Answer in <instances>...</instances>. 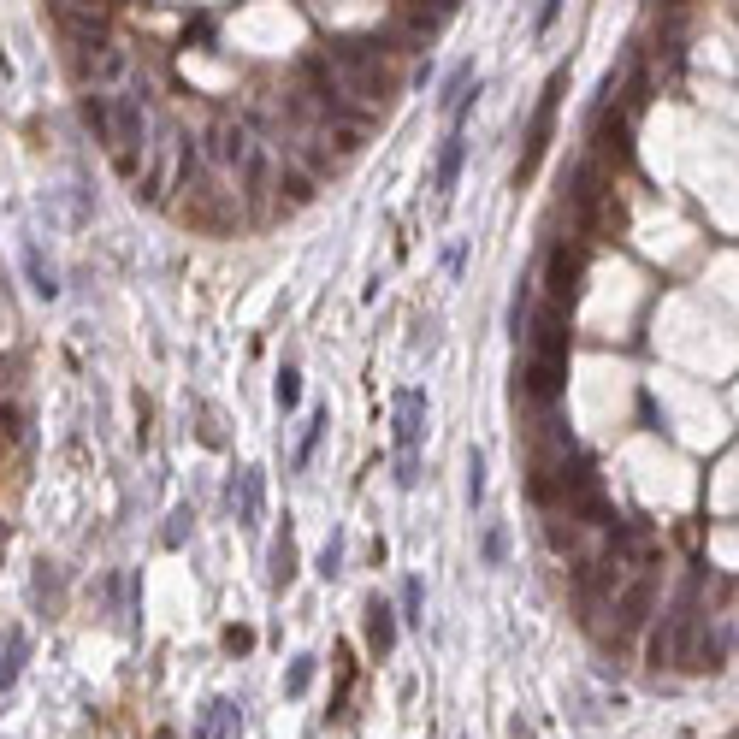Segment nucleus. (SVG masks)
<instances>
[{
    "instance_id": "f257e3e1",
    "label": "nucleus",
    "mask_w": 739,
    "mask_h": 739,
    "mask_svg": "<svg viewBox=\"0 0 739 739\" xmlns=\"http://www.w3.org/2000/svg\"><path fill=\"white\" fill-rule=\"evenodd\" d=\"M568 349H574L568 308L544 302L533 320H527V361H521V391L533 403H556L562 397V385H568Z\"/></svg>"
},
{
    "instance_id": "f03ea898",
    "label": "nucleus",
    "mask_w": 739,
    "mask_h": 739,
    "mask_svg": "<svg viewBox=\"0 0 739 739\" xmlns=\"http://www.w3.org/2000/svg\"><path fill=\"white\" fill-rule=\"evenodd\" d=\"M698 580L674 598V609L663 615V627L651 633V669H669V663H686V651H692V639H698Z\"/></svg>"
},
{
    "instance_id": "7ed1b4c3",
    "label": "nucleus",
    "mask_w": 739,
    "mask_h": 739,
    "mask_svg": "<svg viewBox=\"0 0 739 739\" xmlns=\"http://www.w3.org/2000/svg\"><path fill=\"white\" fill-rule=\"evenodd\" d=\"M562 89H568V66L550 71L544 95L533 107V125H527V148H521V166H515V184H533L538 166H544V148H550V131H556V107H562Z\"/></svg>"
},
{
    "instance_id": "20e7f679",
    "label": "nucleus",
    "mask_w": 739,
    "mask_h": 739,
    "mask_svg": "<svg viewBox=\"0 0 739 739\" xmlns=\"http://www.w3.org/2000/svg\"><path fill=\"white\" fill-rule=\"evenodd\" d=\"M580 278H586V249H580V243H568V237H556V243L544 249L538 284L550 290V302H556V308H568V302L580 296Z\"/></svg>"
},
{
    "instance_id": "39448f33",
    "label": "nucleus",
    "mask_w": 739,
    "mask_h": 739,
    "mask_svg": "<svg viewBox=\"0 0 739 739\" xmlns=\"http://www.w3.org/2000/svg\"><path fill=\"white\" fill-rule=\"evenodd\" d=\"M609 609H615V639L645 633V621H651V609H657V574L639 568L633 580H621V592L609 598Z\"/></svg>"
},
{
    "instance_id": "423d86ee",
    "label": "nucleus",
    "mask_w": 739,
    "mask_h": 739,
    "mask_svg": "<svg viewBox=\"0 0 739 739\" xmlns=\"http://www.w3.org/2000/svg\"><path fill=\"white\" fill-rule=\"evenodd\" d=\"M202 154H207L213 172H243V160L255 154V131H249L243 119H219L213 136L202 142Z\"/></svg>"
},
{
    "instance_id": "0eeeda50",
    "label": "nucleus",
    "mask_w": 739,
    "mask_h": 739,
    "mask_svg": "<svg viewBox=\"0 0 739 739\" xmlns=\"http://www.w3.org/2000/svg\"><path fill=\"white\" fill-rule=\"evenodd\" d=\"M391 426H397V456H414L420 438H426V391L403 385V391L391 397Z\"/></svg>"
},
{
    "instance_id": "6e6552de",
    "label": "nucleus",
    "mask_w": 739,
    "mask_h": 739,
    "mask_svg": "<svg viewBox=\"0 0 739 739\" xmlns=\"http://www.w3.org/2000/svg\"><path fill=\"white\" fill-rule=\"evenodd\" d=\"M462 166H468V136H462V125H456V131L438 142V154H432V196H438V202H450V196H456Z\"/></svg>"
},
{
    "instance_id": "1a4fd4ad",
    "label": "nucleus",
    "mask_w": 739,
    "mask_h": 739,
    "mask_svg": "<svg viewBox=\"0 0 739 739\" xmlns=\"http://www.w3.org/2000/svg\"><path fill=\"white\" fill-rule=\"evenodd\" d=\"M225 497H231L237 527H261V515H267V485H261V468H237Z\"/></svg>"
},
{
    "instance_id": "9d476101",
    "label": "nucleus",
    "mask_w": 739,
    "mask_h": 739,
    "mask_svg": "<svg viewBox=\"0 0 739 739\" xmlns=\"http://www.w3.org/2000/svg\"><path fill=\"white\" fill-rule=\"evenodd\" d=\"M473 95H479V71H473V60H462V66H450V77L438 83V113H450V119L462 125Z\"/></svg>"
},
{
    "instance_id": "9b49d317",
    "label": "nucleus",
    "mask_w": 739,
    "mask_h": 739,
    "mask_svg": "<svg viewBox=\"0 0 739 739\" xmlns=\"http://www.w3.org/2000/svg\"><path fill=\"white\" fill-rule=\"evenodd\" d=\"M237 728H243V710H237L231 698H207L202 716H196V734H190V739H231Z\"/></svg>"
},
{
    "instance_id": "f8f14e48",
    "label": "nucleus",
    "mask_w": 739,
    "mask_h": 739,
    "mask_svg": "<svg viewBox=\"0 0 739 739\" xmlns=\"http://www.w3.org/2000/svg\"><path fill=\"white\" fill-rule=\"evenodd\" d=\"M367 651L373 657H391L397 651V609L385 598H367Z\"/></svg>"
},
{
    "instance_id": "ddd939ff",
    "label": "nucleus",
    "mask_w": 739,
    "mask_h": 739,
    "mask_svg": "<svg viewBox=\"0 0 739 739\" xmlns=\"http://www.w3.org/2000/svg\"><path fill=\"white\" fill-rule=\"evenodd\" d=\"M314 184H320V178H314V172H302V166L284 154L278 184H272V190H278V207H284V213H290V207H308V202H314Z\"/></svg>"
},
{
    "instance_id": "4468645a",
    "label": "nucleus",
    "mask_w": 739,
    "mask_h": 739,
    "mask_svg": "<svg viewBox=\"0 0 739 739\" xmlns=\"http://www.w3.org/2000/svg\"><path fill=\"white\" fill-rule=\"evenodd\" d=\"M24 657H30V633L24 627H0V686H12L24 674Z\"/></svg>"
},
{
    "instance_id": "2eb2a0df",
    "label": "nucleus",
    "mask_w": 739,
    "mask_h": 739,
    "mask_svg": "<svg viewBox=\"0 0 739 739\" xmlns=\"http://www.w3.org/2000/svg\"><path fill=\"white\" fill-rule=\"evenodd\" d=\"M24 278L36 296H60V278H54V261L42 255V243H24Z\"/></svg>"
},
{
    "instance_id": "dca6fc26",
    "label": "nucleus",
    "mask_w": 739,
    "mask_h": 739,
    "mask_svg": "<svg viewBox=\"0 0 739 739\" xmlns=\"http://www.w3.org/2000/svg\"><path fill=\"white\" fill-rule=\"evenodd\" d=\"M533 284H538V272H527V278L515 284V296H509V337H515V343L527 337V320H533Z\"/></svg>"
},
{
    "instance_id": "f3484780",
    "label": "nucleus",
    "mask_w": 739,
    "mask_h": 739,
    "mask_svg": "<svg viewBox=\"0 0 739 739\" xmlns=\"http://www.w3.org/2000/svg\"><path fill=\"white\" fill-rule=\"evenodd\" d=\"M296 568H302V556H296V538H290V527H284L278 544H272V586H290Z\"/></svg>"
},
{
    "instance_id": "a211bd4d",
    "label": "nucleus",
    "mask_w": 739,
    "mask_h": 739,
    "mask_svg": "<svg viewBox=\"0 0 739 739\" xmlns=\"http://www.w3.org/2000/svg\"><path fill=\"white\" fill-rule=\"evenodd\" d=\"M326 426H332V414H326V408H314V414H308V426H302V444H296L290 468H308V462H314V450H320V432H326Z\"/></svg>"
},
{
    "instance_id": "6ab92c4d",
    "label": "nucleus",
    "mask_w": 739,
    "mask_h": 739,
    "mask_svg": "<svg viewBox=\"0 0 739 739\" xmlns=\"http://www.w3.org/2000/svg\"><path fill=\"white\" fill-rule=\"evenodd\" d=\"M503 556H509V527L491 521V527L479 533V562H485V568H503Z\"/></svg>"
},
{
    "instance_id": "aec40b11",
    "label": "nucleus",
    "mask_w": 739,
    "mask_h": 739,
    "mask_svg": "<svg viewBox=\"0 0 739 739\" xmlns=\"http://www.w3.org/2000/svg\"><path fill=\"white\" fill-rule=\"evenodd\" d=\"M30 592H36V604H48V615L60 609V574H54V562H36V586Z\"/></svg>"
},
{
    "instance_id": "412c9836",
    "label": "nucleus",
    "mask_w": 739,
    "mask_h": 739,
    "mask_svg": "<svg viewBox=\"0 0 739 739\" xmlns=\"http://www.w3.org/2000/svg\"><path fill=\"white\" fill-rule=\"evenodd\" d=\"M272 397H278V408L290 414V408L302 403V373H296V367H284V373H278V385H272Z\"/></svg>"
},
{
    "instance_id": "4be33fe9",
    "label": "nucleus",
    "mask_w": 739,
    "mask_h": 739,
    "mask_svg": "<svg viewBox=\"0 0 739 739\" xmlns=\"http://www.w3.org/2000/svg\"><path fill=\"white\" fill-rule=\"evenodd\" d=\"M479 503H485V456L468 450V509H479Z\"/></svg>"
},
{
    "instance_id": "5701e85b",
    "label": "nucleus",
    "mask_w": 739,
    "mask_h": 739,
    "mask_svg": "<svg viewBox=\"0 0 739 739\" xmlns=\"http://www.w3.org/2000/svg\"><path fill=\"white\" fill-rule=\"evenodd\" d=\"M308 680H314V657H296L290 674H284V692H290V698H302V692H308Z\"/></svg>"
},
{
    "instance_id": "b1692460",
    "label": "nucleus",
    "mask_w": 739,
    "mask_h": 739,
    "mask_svg": "<svg viewBox=\"0 0 739 739\" xmlns=\"http://www.w3.org/2000/svg\"><path fill=\"white\" fill-rule=\"evenodd\" d=\"M320 574H326V580H337V574H343V533L326 538V550H320Z\"/></svg>"
},
{
    "instance_id": "393cba45",
    "label": "nucleus",
    "mask_w": 739,
    "mask_h": 739,
    "mask_svg": "<svg viewBox=\"0 0 739 739\" xmlns=\"http://www.w3.org/2000/svg\"><path fill=\"white\" fill-rule=\"evenodd\" d=\"M420 609H426V586H420V580H403V621H426Z\"/></svg>"
},
{
    "instance_id": "a878e982",
    "label": "nucleus",
    "mask_w": 739,
    "mask_h": 739,
    "mask_svg": "<svg viewBox=\"0 0 739 739\" xmlns=\"http://www.w3.org/2000/svg\"><path fill=\"white\" fill-rule=\"evenodd\" d=\"M562 18V0H538V12H533V42H544L550 36V24Z\"/></svg>"
},
{
    "instance_id": "bb28decb",
    "label": "nucleus",
    "mask_w": 739,
    "mask_h": 739,
    "mask_svg": "<svg viewBox=\"0 0 739 739\" xmlns=\"http://www.w3.org/2000/svg\"><path fill=\"white\" fill-rule=\"evenodd\" d=\"M190 527H196V509H172V527H166V544L178 550V544L190 538Z\"/></svg>"
},
{
    "instance_id": "cd10ccee",
    "label": "nucleus",
    "mask_w": 739,
    "mask_h": 739,
    "mask_svg": "<svg viewBox=\"0 0 739 739\" xmlns=\"http://www.w3.org/2000/svg\"><path fill=\"white\" fill-rule=\"evenodd\" d=\"M397 485H403V491L420 485V450H414V456H397Z\"/></svg>"
},
{
    "instance_id": "c85d7f7f",
    "label": "nucleus",
    "mask_w": 739,
    "mask_h": 739,
    "mask_svg": "<svg viewBox=\"0 0 739 739\" xmlns=\"http://www.w3.org/2000/svg\"><path fill=\"white\" fill-rule=\"evenodd\" d=\"M202 444H207V450H219V444H225V432H219V420H213L207 408H202Z\"/></svg>"
},
{
    "instance_id": "c756f323",
    "label": "nucleus",
    "mask_w": 739,
    "mask_h": 739,
    "mask_svg": "<svg viewBox=\"0 0 739 739\" xmlns=\"http://www.w3.org/2000/svg\"><path fill=\"white\" fill-rule=\"evenodd\" d=\"M249 645H255V633H249V627H231V633H225V651H249Z\"/></svg>"
}]
</instances>
